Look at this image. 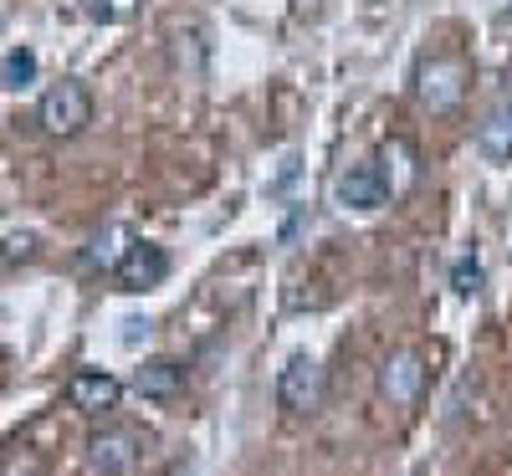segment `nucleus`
Masks as SVG:
<instances>
[{
    "instance_id": "obj_1",
    "label": "nucleus",
    "mask_w": 512,
    "mask_h": 476,
    "mask_svg": "<svg viewBox=\"0 0 512 476\" xmlns=\"http://www.w3.org/2000/svg\"><path fill=\"white\" fill-rule=\"evenodd\" d=\"M36 123L47 128L52 139H77L82 128L93 123V93L82 88L77 77L52 82V88L41 93V103H36Z\"/></svg>"
},
{
    "instance_id": "obj_2",
    "label": "nucleus",
    "mask_w": 512,
    "mask_h": 476,
    "mask_svg": "<svg viewBox=\"0 0 512 476\" xmlns=\"http://www.w3.org/2000/svg\"><path fill=\"white\" fill-rule=\"evenodd\" d=\"M415 98L431 113H456L461 98H466V62L451 57V52H431L415 72Z\"/></svg>"
},
{
    "instance_id": "obj_3",
    "label": "nucleus",
    "mask_w": 512,
    "mask_h": 476,
    "mask_svg": "<svg viewBox=\"0 0 512 476\" xmlns=\"http://www.w3.org/2000/svg\"><path fill=\"white\" fill-rule=\"evenodd\" d=\"M323 389H328L323 364H318L313 354H292L287 369L277 374V405H282L287 415H313V410L323 405Z\"/></svg>"
},
{
    "instance_id": "obj_4",
    "label": "nucleus",
    "mask_w": 512,
    "mask_h": 476,
    "mask_svg": "<svg viewBox=\"0 0 512 476\" xmlns=\"http://www.w3.org/2000/svg\"><path fill=\"white\" fill-rule=\"evenodd\" d=\"M379 395L390 400L395 410H415L420 395H425V354L420 349H400L384 359L379 369Z\"/></svg>"
},
{
    "instance_id": "obj_5",
    "label": "nucleus",
    "mask_w": 512,
    "mask_h": 476,
    "mask_svg": "<svg viewBox=\"0 0 512 476\" xmlns=\"http://www.w3.org/2000/svg\"><path fill=\"white\" fill-rule=\"evenodd\" d=\"M333 200L344 205V210L369 215V210H379V205H390L395 195H390V185H384L379 164H374V159H364V164H349L344 175L333 180Z\"/></svg>"
},
{
    "instance_id": "obj_6",
    "label": "nucleus",
    "mask_w": 512,
    "mask_h": 476,
    "mask_svg": "<svg viewBox=\"0 0 512 476\" xmlns=\"http://www.w3.org/2000/svg\"><path fill=\"white\" fill-rule=\"evenodd\" d=\"M88 466H93V476H134L139 441L128 436V430H118V425L93 430V436H88Z\"/></svg>"
},
{
    "instance_id": "obj_7",
    "label": "nucleus",
    "mask_w": 512,
    "mask_h": 476,
    "mask_svg": "<svg viewBox=\"0 0 512 476\" xmlns=\"http://www.w3.org/2000/svg\"><path fill=\"white\" fill-rule=\"evenodd\" d=\"M169 277V256H164V246H154V241H134L123 251V262L113 267V282L123 287V292H149V287H159Z\"/></svg>"
},
{
    "instance_id": "obj_8",
    "label": "nucleus",
    "mask_w": 512,
    "mask_h": 476,
    "mask_svg": "<svg viewBox=\"0 0 512 476\" xmlns=\"http://www.w3.org/2000/svg\"><path fill=\"white\" fill-rule=\"evenodd\" d=\"M118 400H123V384L108 369H77L67 379V405L77 415H108V410H118Z\"/></svg>"
},
{
    "instance_id": "obj_9",
    "label": "nucleus",
    "mask_w": 512,
    "mask_h": 476,
    "mask_svg": "<svg viewBox=\"0 0 512 476\" xmlns=\"http://www.w3.org/2000/svg\"><path fill=\"white\" fill-rule=\"evenodd\" d=\"M185 364H175V359H144V369L134 374V389L144 400H175L180 389H185Z\"/></svg>"
},
{
    "instance_id": "obj_10",
    "label": "nucleus",
    "mask_w": 512,
    "mask_h": 476,
    "mask_svg": "<svg viewBox=\"0 0 512 476\" xmlns=\"http://www.w3.org/2000/svg\"><path fill=\"white\" fill-rule=\"evenodd\" d=\"M477 149L487 164H512V103H497L482 128H477Z\"/></svg>"
},
{
    "instance_id": "obj_11",
    "label": "nucleus",
    "mask_w": 512,
    "mask_h": 476,
    "mask_svg": "<svg viewBox=\"0 0 512 476\" xmlns=\"http://www.w3.org/2000/svg\"><path fill=\"white\" fill-rule=\"evenodd\" d=\"M374 164H379L384 185H390V195H405L415 185V144L410 139H384Z\"/></svg>"
},
{
    "instance_id": "obj_12",
    "label": "nucleus",
    "mask_w": 512,
    "mask_h": 476,
    "mask_svg": "<svg viewBox=\"0 0 512 476\" xmlns=\"http://www.w3.org/2000/svg\"><path fill=\"white\" fill-rule=\"evenodd\" d=\"M31 82H36V52H31V47L6 52V62H0V88L21 93V88H31Z\"/></svg>"
},
{
    "instance_id": "obj_13",
    "label": "nucleus",
    "mask_w": 512,
    "mask_h": 476,
    "mask_svg": "<svg viewBox=\"0 0 512 476\" xmlns=\"http://www.w3.org/2000/svg\"><path fill=\"white\" fill-rule=\"evenodd\" d=\"M128 246H134V236L113 226V231H103V236H98V241L88 246V262H93V267H103V272L113 277V267L123 262V251H128Z\"/></svg>"
},
{
    "instance_id": "obj_14",
    "label": "nucleus",
    "mask_w": 512,
    "mask_h": 476,
    "mask_svg": "<svg viewBox=\"0 0 512 476\" xmlns=\"http://www.w3.org/2000/svg\"><path fill=\"white\" fill-rule=\"evenodd\" d=\"M134 11H139V0H82V16L98 26H123V21H134Z\"/></svg>"
},
{
    "instance_id": "obj_15",
    "label": "nucleus",
    "mask_w": 512,
    "mask_h": 476,
    "mask_svg": "<svg viewBox=\"0 0 512 476\" xmlns=\"http://www.w3.org/2000/svg\"><path fill=\"white\" fill-rule=\"evenodd\" d=\"M482 282H487V272H482V262H477V251H466L461 262L451 267V287H456V297H477Z\"/></svg>"
},
{
    "instance_id": "obj_16",
    "label": "nucleus",
    "mask_w": 512,
    "mask_h": 476,
    "mask_svg": "<svg viewBox=\"0 0 512 476\" xmlns=\"http://www.w3.org/2000/svg\"><path fill=\"white\" fill-rule=\"evenodd\" d=\"M31 251H36V236H11V241H6V262H16V256L26 262Z\"/></svg>"
}]
</instances>
